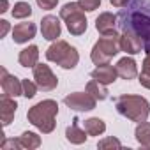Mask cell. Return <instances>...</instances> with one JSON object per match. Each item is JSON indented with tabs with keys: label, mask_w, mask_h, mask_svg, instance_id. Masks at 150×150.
I'll return each instance as SVG.
<instances>
[{
	"label": "cell",
	"mask_w": 150,
	"mask_h": 150,
	"mask_svg": "<svg viewBox=\"0 0 150 150\" xmlns=\"http://www.w3.org/2000/svg\"><path fill=\"white\" fill-rule=\"evenodd\" d=\"M57 115H58V104H57V101L44 99V101L37 103L35 106H32L28 110L27 118L42 134H50V132H53V129L57 125V122H55Z\"/></svg>",
	"instance_id": "obj_1"
},
{
	"label": "cell",
	"mask_w": 150,
	"mask_h": 150,
	"mask_svg": "<svg viewBox=\"0 0 150 150\" xmlns=\"http://www.w3.org/2000/svg\"><path fill=\"white\" fill-rule=\"evenodd\" d=\"M115 108L122 117H125V118H129L136 124L146 122V118L150 115V104L141 96L124 94L115 101Z\"/></svg>",
	"instance_id": "obj_2"
},
{
	"label": "cell",
	"mask_w": 150,
	"mask_h": 150,
	"mask_svg": "<svg viewBox=\"0 0 150 150\" xmlns=\"http://www.w3.org/2000/svg\"><path fill=\"white\" fill-rule=\"evenodd\" d=\"M120 50V34L117 30H111L108 34H103V37H99V41L94 44L92 51H90V58L96 65H103V64H110V60L118 55Z\"/></svg>",
	"instance_id": "obj_3"
},
{
	"label": "cell",
	"mask_w": 150,
	"mask_h": 150,
	"mask_svg": "<svg viewBox=\"0 0 150 150\" xmlns=\"http://www.w3.org/2000/svg\"><path fill=\"white\" fill-rule=\"evenodd\" d=\"M46 60L60 65L62 69H74L80 62V53L78 50L71 46L65 41H55L48 50H46Z\"/></svg>",
	"instance_id": "obj_4"
},
{
	"label": "cell",
	"mask_w": 150,
	"mask_h": 150,
	"mask_svg": "<svg viewBox=\"0 0 150 150\" xmlns=\"http://www.w3.org/2000/svg\"><path fill=\"white\" fill-rule=\"evenodd\" d=\"M60 18L65 21L69 34L72 35H81L87 32V18H85V11L81 9V6L78 2H67L62 9H60Z\"/></svg>",
	"instance_id": "obj_5"
},
{
	"label": "cell",
	"mask_w": 150,
	"mask_h": 150,
	"mask_svg": "<svg viewBox=\"0 0 150 150\" xmlns=\"http://www.w3.org/2000/svg\"><path fill=\"white\" fill-rule=\"evenodd\" d=\"M64 103L67 108H71L74 111H90L96 108L97 99L92 97L88 92H72L64 97Z\"/></svg>",
	"instance_id": "obj_6"
},
{
	"label": "cell",
	"mask_w": 150,
	"mask_h": 150,
	"mask_svg": "<svg viewBox=\"0 0 150 150\" xmlns=\"http://www.w3.org/2000/svg\"><path fill=\"white\" fill-rule=\"evenodd\" d=\"M34 69V80H35V83H37V87L41 88V90H53V88H57V85H58V78L53 74V71L50 69V65H46V64H37L35 67H32Z\"/></svg>",
	"instance_id": "obj_7"
},
{
	"label": "cell",
	"mask_w": 150,
	"mask_h": 150,
	"mask_svg": "<svg viewBox=\"0 0 150 150\" xmlns=\"http://www.w3.org/2000/svg\"><path fill=\"white\" fill-rule=\"evenodd\" d=\"M145 48L143 39L139 37V34H136L134 30L124 28V32L120 34V50L127 55H138L141 53V50Z\"/></svg>",
	"instance_id": "obj_8"
},
{
	"label": "cell",
	"mask_w": 150,
	"mask_h": 150,
	"mask_svg": "<svg viewBox=\"0 0 150 150\" xmlns=\"http://www.w3.org/2000/svg\"><path fill=\"white\" fill-rule=\"evenodd\" d=\"M41 34L46 41H57L62 34V25H60V20L53 14H48L42 18L41 21Z\"/></svg>",
	"instance_id": "obj_9"
},
{
	"label": "cell",
	"mask_w": 150,
	"mask_h": 150,
	"mask_svg": "<svg viewBox=\"0 0 150 150\" xmlns=\"http://www.w3.org/2000/svg\"><path fill=\"white\" fill-rule=\"evenodd\" d=\"M0 85H2V90L6 96H11V97H18V96H23V83L9 74L4 67H2V78H0Z\"/></svg>",
	"instance_id": "obj_10"
},
{
	"label": "cell",
	"mask_w": 150,
	"mask_h": 150,
	"mask_svg": "<svg viewBox=\"0 0 150 150\" xmlns=\"http://www.w3.org/2000/svg\"><path fill=\"white\" fill-rule=\"evenodd\" d=\"M16 110H18V104H16L14 97L2 94V97H0V120H2L4 127H7L13 122V118L16 115Z\"/></svg>",
	"instance_id": "obj_11"
},
{
	"label": "cell",
	"mask_w": 150,
	"mask_h": 150,
	"mask_svg": "<svg viewBox=\"0 0 150 150\" xmlns=\"http://www.w3.org/2000/svg\"><path fill=\"white\" fill-rule=\"evenodd\" d=\"M35 32H37L35 23H30V21L28 23H18L13 28V41L16 44H25L35 37Z\"/></svg>",
	"instance_id": "obj_12"
},
{
	"label": "cell",
	"mask_w": 150,
	"mask_h": 150,
	"mask_svg": "<svg viewBox=\"0 0 150 150\" xmlns=\"http://www.w3.org/2000/svg\"><path fill=\"white\" fill-rule=\"evenodd\" d=\"M90 76L94 80H97L99 83H103V85H110L117 80L118 72H117V67H113L111 64H103V65H97L90 72Z\"/></svg>",
	"instance_id": "obj_13"
},
{
	"label": "cell",
	"mask_w": 150,
	"mask_h": 150,
	"mask_svg": "<svg viewBox=\"0 0 150 150\" xmlns=\"http://www.w3.org/2000/svg\"><path fill=\"white\" fill-rule=\"evenodd\" d=\"M117 72H118V76L124 78V80H132L138 76V64L134 58L131 57H124L117 62Z\"/></svg>",
	"instance_id": "obj_14"
},
{
	"label": "cell",
	"mask_w": 150,
	"mask_h": 150,
	"mask_svg": "<svg viewBox=\"0 0 150 150\" xmlns=\"http://www.w3.org/2000/svg\"><path fill=\"white\" fill-rule=\"evenodd\" d=\"M37 60H39V48L35 44H30V46H27L20 51L18 62H20L21 67H35Z\"/></svg>",
	"instance_id": "obj_15"
},
{
	"label": "cell",
	"mask_w": 150,
	"mask_h": 150,
	"mask_svg": "<svg viewBox=\"0 0 150 150\" xmlns=\"http://www.w3.org/2000/svg\"><path fill=\"white\" fill-rule=\"evenodd\" d=\"M78 118H74L72 120V125H69L67 129H65V138H67V141L69 143H72V145H81V143H85L87 141V131H83V129H80V125H78Z\"/></svg>",
	"instance_id": "obj_16"
},
{
	"label": "cell",
	"mask_w": 150,
	"mask_h": 150,
	"mask_svg": "<svg viewBox=\"0 0 150 150\" xmlns=\"http://www.w3.org/2000/svg\"><path fill=\"white\" fill-rule=\"evenodd\" d=\"M117 21H118V18H117L113 13H101V14L96 18V28H97V32H101V34H108V32L115 30Z\"/></svg>",
	"instance_id": "obj_17"
},
{
	"label": "cell",
	"mask_w": 150,
	"mask_h": 150,
	"mask_svg": "<svg viewBox=\"0 0 150 150\" xmlns=\"http://www.w3.org/2000/svg\"><path fill=\"white\" fill-rule=\"evenodd\" d=\"M83 127L85 131L88 132V136H101L104 131H106V124L103 118L99 117H92V118H87L83 122Z\"/></svg>",
	"instance_id": "obj_18"
},
{
	"label": "cell",
	"mask_w": 150,
	"mask_h": 150,
	"mask_svg": "<svg viewBox=\"0 0 150 150\" xmlns=\"http://www.w3.org/2000/svg\"><path fill=\"white\" fill-rule=\"evenodd\" d=\"M18 143H20V146L25 148V150H34V148H39V146H41V136L35 134V132L25 131V132L18 138Z\"/></svg>",
	"instance_id": "obj_19"
},
{
	"label": "cell",
	"mask_w": 150,
	"mask_h": 150,
	"mask_svg": "<svg viewBox=\"0 0 150 150\" xmlns=\"http://www.w3.org/2000/svg\"><path fill=\"white\" fill-rule=\"evenodd\" d=\"M134 136H136V141L145 146V148H150V124L148 122H141L138 124L136 131H134Z\"/></svg>",
	"instance_id": "obj_20"
},
{
	"label": "cell",
	"mask_w": 150,
	"mask_h": 150,
	"mask_svg": "<svg viewBox=\"0 0 150 150\" xmlns=\"http://www.w3.org/2000/svg\"><path fill=\"white\" fill-rule=\"evenodd\" d=\"M87 92H88L92 97H96L97 101H104V99H108L106 85L99 83V81H97V80H94V78H92V81H88V83H87Z\"/></svg>",
	"instance_id": "obj_21"
},
{
	"label": "cell",
	"mask_w": 150,
	"mask_h": 150,
	"mask_svg": "<svg viewBox=\"0 0 150 150\" xmlns=\"http://www.w3.org/2000/svg\"><path fill=\"white\" fill-rule=\"evenodd\" d=\"M11 13H13V18L25 20V18H30L32 16V7H30L28 2H16Z\"/></svg>",
	"instance_id": "obj_22"
},
{
	"label": "cell",
	"mask_w": 150,
	"mask_h": 150,
	"mask_svg": "<svg viewBox=\"0 0 150 150\" xmlns=\"http://www.w3.org/2000/svg\"><path fill=\"white\" fill-rule=\"evenodd\" d=\"M21 83H23V96L27 97V99H32L35 94H37V83H34V81H30V80H21Z\"/></svg>",
	"instance_id": "obj_23"
},
{
	"label": "cell",
	"mask_w": 150,
	"mask_h": 150,
	"mask_svg": "<svg viewBox=\"0 0 150 150\" xmlns=\"http://www.w3.org/2000/svg\"><path fill=\"white\" fill-rule=\"evenodd\" d=\"M97 146H99V148H120V146H122V143H120V139H117V138L110 136V138L101 139V141L97 143Z\"/></svg>",
	"instance_id": "obj_24"
},
{
	"label": "cell",
	"mask_w": 150,
	"mask_h": 150,
	"mask_svg": "<svg viewBox=\"0 0 150 150\" xmlns=\"http://www.w3.org/2000/svg\"><path fill=\"white\" fill-rule=\"evenodd\" d=\"M138 81H139L141 87H145V88L150 90V65H145L143 64V69L139 72V80Z\"/></svg>",
	"instance_id": "obj_25"
},
{
	"label": "cell",
	"mask_w": 150,
	"mask_h": 150,
	"mask_svg": "<svg viewBox=\"0 0 150 150\" xmlns=\"http://www.w3.org/2000/svg\"><path fill=\"white\" fill-rule=\"evenodd\" d=\"M78 4L81 6V9H83V11H87V13H92V11L99 9V6H101V0H78Z\"/></svg>",
	"instance_id": "obj_26"
},
{
	"label": "cell",
	"mask_w": 150,
	"mask_h": 150,
	"mask_svg": "<svg viewBox=\"0 0 150 150\" xmlns=\"http://www.w3.org/2000/svg\"><path fill=\"white\" fill-rule=\"evenodd\" d=\"M35 2H37V6H39L41 9H44V11H51V9L57 7L58 0H35Z\"/></svg>",
	"instance_id": "obj_27"
},
{
	"label": "cell",
	"mask_w": 150,
	"mask_h": 150,
	"mask_svg": "<svg viewBox=\"0 0 150 150\" xmlns=\"http://www.w3.org/2000/svg\"><path fill=\"white\" fill-rule=\"evenodd\" d=\"M7 30H9V21H6V20H0V37H6Z\"/></svg>",
	"instance_id": "obj_28"
},
{
	"label": "cell",
	"mask_w": 150,
	"mask_h": 150,
	"mask_svg": "<svg viewBox=\"0 0 150 150\" xmlns=\"http://www.w3.org/2000/svg\"><path fill=\"white\" fill-rule=\"evenodd\" d=\"M110 4L113 7H125L129 4V0H110Z\"/></svg>",
	"instance_id": "obj_29"
},
{
	"label": "cell",
	"mask_w": 150,
	"mask_h": 150,
	"mask_svg": "<svg viewBox=\"0 0 150 150\" xmlns=\"http://www.w3.org/2000/svg\"><path fill=\"white\" fill-rule=\"evenodd\" d=\"M7 7H9L7 0H2V9H0V13H6V11H7Z\"/></svg>",
	"instance_id": "obj_30"
},
{
	"label": "cell",
	"mask_w": 150,
	"mask_h": 150,
	"mask_svg": "<svg viewBox=\"0 0 150 150\" xmlns=\"http://www.w3.org/2000/svg\"><path fill=\"white\" fill-rule=\"evenodd\" d=\"M143 64H145V65H150V53H146V57H145Z\"/></svg>",
	"instance_id": "obj_31"
}]
</instances>
